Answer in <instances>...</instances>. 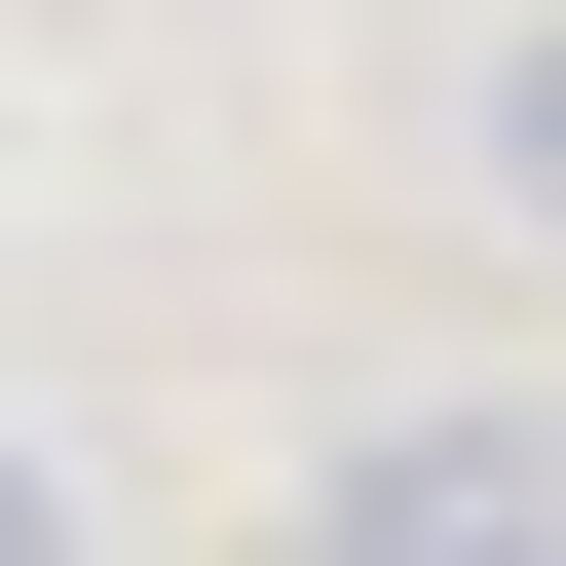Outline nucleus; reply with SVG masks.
Returning <instances> with one entry per match:
<instances>
[{
	"label": "nucleus",
	"instance_id": "f257e3e1",
	"mask_svg": "<svg viewBox=\"0 0 566 566\" xmlns=\"http://www.w3.org/2000/svg\"><path fill=\"white\" fill-rule=\"evenodd\" d=\"M303 566H566V453H528V416H378V453L303 491Z\"/></svg>",
	"mask_w": 566,
	"mask_h": 566
},
{
	"label": "nucleus",
	"instance_id": "f03ea898",
	"mask_svg": "<svg viewBox=\"0 0 566 566\" xmlns=\"http://www.w3.org/2000/svg\"><path fill=\"white\" fill-rule=\"evenodd\" d=\"M491 189L566 227V0H528V39H491Z\"/></svg>",
	"mask_w": 566,
	"mask_h": 566
},
{
	"label": "nucleus",
	"instance_id": "7ed1b4c3",
	"mask_svg": "<svg viewBox=\"0 0 566 566\" xmlns=\"http://www.w3.org/2000/svg\"><path fill=\"white\" fill-rule=\"evenodd\" d=\"M0 566H76V453H0Z\"/></svg>",
	"mask_w": 566,
	"mask_h": 566
}]
</instances>
